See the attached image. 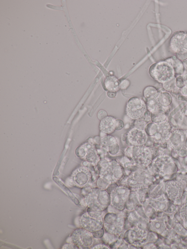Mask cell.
Masks as SVG:
<instances>
[{
    "label": "cell",
    "mask_w": 187,
    "mask_h": 249,
    "mask_svg": "<svg viewBox=\"0 0 187 249\" xmlns=\"http://www.w3.org/2000/svg\"><path fill=\"white\" fill-rule=\"evenodd\" d=\"M125 124L122 120L118 119L116 120L115 124V130L120 131L124 128Z\"/></svg>",
    "instance_id": "cell-10"
},
{
    "label": "cell",
    "mask_w": 187,
    "mask_h": 249,
    "mask_svg": "<svg viewBox=\"0 0 187 249\" xmlns=\"http://www.w3.org/2000/svg\"><path fill=\"white\" fill-rule=\"evenodd\" d=\"M147 104L143 100L137 97L129 99L127 104L126 112L130 118L138 120L143 116L147 110Z\"/></svg>",
    "instance_id": "cell-1"
},
{
    "label": "cell",
    "mask_w": 187,
    "mask_h": 249,
    "mask_svg": "<svg viewBox=\"0 0 187 249\" xmlns=\"http://www.w3.org/2000/svg\"><path fill=\"white\" fill-rule=\"evenodd\" d=\"M117 94V92H110L108 91L107 92V96L108 97L111 98H114Z\"/></svg>",
    "instance_id": "cell-15"
},
{
    "label": "cell",
    "mask_w": 187,
    "mask_h": 249,
    "mask_svg": "<svg viewBox=\"0 0 187 249\" xmlns=\"http://www.w3.org/2000/svg\"><path fill=\"white\" fill-rule=\"evenodd\" d=\"M130 84V82L129 80H123L120 82V89L125 90L129 87Z\"/></svg>",
    "instance_id": "cell-9"
},
{
    "label": "cell",
    "mask_w": 187,
    "mask_h": 249,
    "mask_svg": "<svg viewBox=\"0 0 187 249\" xmlns=\"http://www.w3.org/2000/svg\"><path fill=\"white\" fill-rule=\"evenodd\" d=\"M144 97L147 100L158 98V92L157 89L154 87L148 86L144 89L143 91Z\"/></svg>",
    "instance_id": "cell-6"
},
{
    "label": "cell",
    "mask_w": 187,
    "mask_h": 249,
    "mask_svg": "<svg viewBox=\"0 0 187 249\" xmlns=\"http://www.w3.org/2000/svg\"><path fill=\"white\" fill-rule=\"evenodd\" d=\"M177 54L178 57L181 60H184L187 58V51L185 50H180Z\"/></svg>",
    "instance_id": "cell-13"
},
{
    "label": "cell",
    "mask_w": 187,
    "mask_h": 249,
    "mask_svg": "<svg viewBox=\"0 0 187 249\" xmlns=\"http://www.w3.org/2000/svg\"><path fill=\"white\" fill-rule=\"evenodd\" d=\"M116 120L112 116H108L101 120L100 124V131L104 133L111 134L115 130Z\"/></svg>",
    "instance_id": "cell-4"
},
{
    "label": "cell",
    "mask_w": 187,
    "mask_h": 249,
    "mask_svg": "<svg viewBox=\"0 0 187 249\" xmlns=\"http://www.w3.org/2000/svg\"><path fill=\"white\" fill-rule=\"evenodd\" d=\"M77 155L79 157H83L86 155V152L85 149L80 147L79 149H77Z\"/></svg>",
    "instance_id": "cell-14"
},
{
    "label": "cell",
    "mask_w": 187,
    "mask_h": 249,
    "mask_svg": "<svg viewBox=\"0 0 187 249\" xmlns=\"http://www.w3.org/2000/svg\"><path fill=\"white\" fill-rule=\"evenodd\" d=\"M147 138V135L145 131L135 128L131 129L127 135V139L129 142L135 145L145 144Z\"/></svg>",
    "instance_id": "cell-2"
},
{
    "label": "cell",
    "mask_w": 187,
    "mask_h": 249,
    "mask_svg": "<svg viewBox=\"0 0 187 249\" xmlns=\"http://www.w3.org/2000/svg\"><path fill=\"white\" fill-rule=\"evenodd\" d=\"M108 116L107 112H106V111L103 110H101L99 111L98 114H97V117H98L99 120H103L104 119Z\"/></svg>",
    "instance_id": "cell-12"
},
{
    "label": "cell",
    "mask_w": 187,
    "mask_h": 249,
    "mask_svg": "<svg viewBox=\"0 0 187 249\" xmlns=\"http://www.w3.org/2000/svg\"><path fill=\"white\" fill-rule=\"evenodd\" d=\"M146 124L145 120L140 118L136 120L135 123V127L138 129L145 131L146 128Z\"/></svg>",
    "instance_id": "cell-8"
},
{
    "label": "cell",
    "mask_w": 187,
    "mask_h": 249,
    "mask_svg": "<svg viewBox=\"0 0 187 249\" xmlns=\"http://www.w3.org/2000/svg\"><path fill=\"white\" fill-rule=\"evenodd\" d=\"M109 153L112 155H114L117 153L119 151V147L117 144L114 145H110L109 147Z\"/></svg>",
    "instance_id": "cell-11"
},
{
    "label": "cell",
    "mask_w": 187,
    "mask_h": 249,
    "mask_svg": "<svg viewBox=\"0 0 187 249\" xmlns=\"http://www.w3.org/2000/svg\"><path fill=\"white\" fill-rule=\"evenodd\" d=\"M87 152L85 158L89 162L94 163L97 160V155L93 149H90Z\"/></svg>",
    "instance_id": "cell-7"
},
{
    "label": "cell",
    "mask_w": 187,
    "mask_h": 249,
    "mask_svg": "<svg viewBox=\"0 0 187 249\" xmlns=\"http://www.w3.org/2000/svg\"><path fill=\"white\" fill-rule=\"evenodd\" d=\"M183 46L184 48H186L187 49V38H186L185 40H184V42L183 43Z\"/></svg>",
    "instance_id": "cell-16"
},
{
    "label": "cell",
    "mask_w": 187,
    "mask_h": 249,
    "mask_svg": "<svg viewBox=\"0 0 187 249\" xmlns=\"http://www.w3.org/2000/svg\"><path fill=\"white\" fill-rule=\"evenodd\" d=\"M72 178L73 182L77 186L82 187L87 183L89 175L87 169L81 167L77 169L73 173Z\"/></svg>",
    "instance_id": "cell-3"
},
{
    "label": "cell",
    "mask_w": 187,
    "mask_h": 249,
    "mask_svg": "<svg viewBox=\"0 0 187 249\" xmlns=\"http://www.w3.org/2000/svg\"><path fill=\"white\" fill-rule=\"evenodd\" d=\"M105 86L109 92H117L120 89V81L118 79L114 76L107 77L105 79Z\"/></svg>",
    "instance_id": "cell-5"
}]
</instances>
